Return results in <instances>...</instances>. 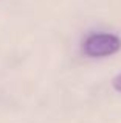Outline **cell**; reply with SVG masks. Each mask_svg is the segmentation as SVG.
Wrapping results in <instances>:
<instances>
[{
  "label": "cell",
  "instance_id": "cell-1",
  "mask_svg": "<svg viewBox=\"0 0 121 123\" xmlns=\"http://www.w3.org/2000/svg\"><path fill=\"white\" fill-rule=\"evenodd\" d=\"M121 50V39L112 33H92L82 42V51L88 58H106Z\"/></svg>",
  "mask_w": 121,
  "mask_h": 123
},
{
  "label": "cell",
  "instance_id": "cell-2",
  "mask_svg": "<svg viewBox=\"0 0 121 123\" xmlns=\"http://www.w3.org/2000/svg\"><path fill=\"white\" fill-rule=\"evenodd\" d=\"M113 89L115 90H118V92H121V73L118 76H115V78H113Z\"/></svg>",
  "mask_w": 121,
  "mask_h": 123
}]
</instances>
